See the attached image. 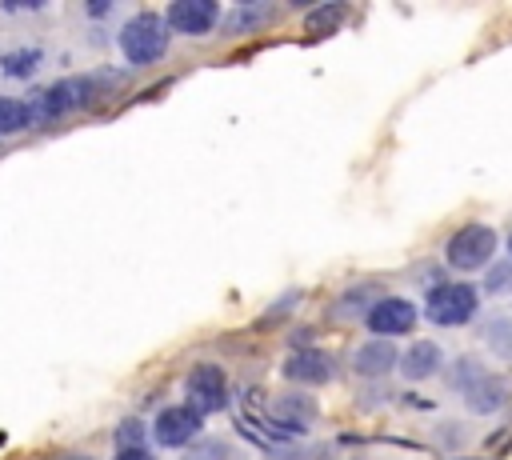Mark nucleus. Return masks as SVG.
I'll list each match as a JSON object with an SVG mask.
<instances>
[{
	"label": "nucleus",
	"mask_w": 512,
	"mask_h": 460,
	"mask_svg": "<svg viewBox=\"0 0 512 460\" xmlns=\"http://www.w3.org/2000/svg\"><path fill=\"white\" fill-rule=\"evenodd\" d=\"M168 36L172 32H168V20L160 12H136V16L124 20L116 44H120V52L132 68H144V64H156L168 52Z\"/></svg>",
	"instance_id": "f257e3e1"
},
{
	"label": "nucleus",
	"mask_w": 512,
	"mask_h": 460,
	"mask_svg": "<svg viewBox=\"0 0 512 460\" xmlns=\"http://www.w3.org/2000/svg\"><path fill=\"white\" fill-rule=\"evenodd\" d=\"M108 80L112 76H64V80L48 84L44 92H36L32 112H36V120H60L68 112H80V108H88L100 96V88Z\"/></svg>",
	"instance_id": "f03ea898"
},
{
	"label": "nucleus",
	"mask_w": 512,
	"mask_h": 460,
	"mask_svg": "<svg viewBox=\"0 0 512 460\" xmlns=\"http://www.w3.org/2000/svg\"><path fill=\"white\" fill-rule=\"evenodd\" d=\"M480 308V292L464 280H448V284H436L428 296H424V316L440 328H464Z\"/></svg>",
	"instance_id": "7ed1b4c3"
},
{
	"label": "nucleus",
	"mask_w": 512,
	"mask_h": 460,
	"mask_svg": "<svg viewBox=\"0 0 512 460\" xmlns=\"http://www.w3.org/2000/svg\"><path fill=\"white\" fill-rule=\"evenodd\" d=\"M492 256H496V232H492V224H464L444 244V260L456 272H480V268L492 264Z\"/></svg>",
	"instance_id": "20e7f679"
},
{
	"label": "nucleus",
	"mask_w": 512,
	"mask_h": 460,
	"mask_svg": "<svg viewBox=\"0 0 512 460\" xmlns=\"http://www.w3.org/2000/svg\"><path fill=\"white\" fill-rule=\"evenodd\" d=\"M184 396H188V408H196L200 416L228 408V380H224V368H216V364H196V368L188 372V380H184Z\"/></svg>",
	"instance_id": "39448f33"
},
{
	"label": "nucleus",
	"mask_w": 512,
	"mask_h": 460,
	"mask_svg": "<svg viewBox=\"0 0 512 460\" xmlns=\"http://www.w3.org/2000/svg\"><path fill=\"white\" fill-rule=\"evenodd\" d=\"M364 324H368V332L380 336V340L404 336V332L416 328V304L404 300V296H380V300H372Z\"/></svg>",
	"instance_id": "423d86ee"
},
{
	"label": "nucleus",
	"mask_w": 512,
	"mask_h": 460,
	"mask_svg": "<svg viewBox=\"0 0 512 460\" xmlns=\"http://www.w3.org/2000/svg\"><path fill=\"white\" fill-rule=\"evenodd\" d=\"M200 428H204V416L196 408H188V404L160 408L156 420H152V436H156L160 448H184V444H192L200 436Z\"/></svg>",
	"instance_id": "0eeeda50"
},
{
	"label": "nucleus",
	"mask_w": 512,
	"mask_h": 460,
	"mask_svg": "<svg viewBox=\"0 0 512 460\" xmlns=\"http://www.w3.org/2000/svg\"><path fill=\"white\" fill-rule=\"evenodd\" d=\"M164 20H168V32H180V36H208L220 20V4L216 0H172L164 8Z\"/></svg>",
	"instance_id": "6e6552de"
},
{
	"label": "nucleus",
	"mask_w": 512,
	"mask_h": 460,
	"mask_svg": "<svg viewBox=\"0 0 512 460\" xmlns=\"http://www.w3.org/2000/svg\"><path fill=\"white\" fill-rule=\"evenodd\" d=\"M272 428H276V436H296V432H304V428H312V420H316V400L308 396V392H300V388H292V392H280L276 400H272Z\"/></svg>",
	"instance_id": "1a4fd4ad"
},
{
	"label": "nucleus",
	"mask_w": 512,
	"mask_h": 460,
	"mask_svg": "<svg viewBox=\"0 0 512 460\" xmlns=\"http://www.w3.org/2000/svg\"><path fill=\"white\" fill-rule=\"evenodd\" d=\"M284 380H292V384H328L332 376H336V364H332V356L328 352H320V348H296V352H288L284 356Z\"/></svg>",
	"instance_id": "9d476101"
},
{
	"label": "nucleus",
	"mask_w": 512,
	"mask_h": 460,
	"mask_svg": "<svg viewBox=\"0 0 512 460\" xmlns=\"http://www.w3.org/2000/svg\"><path fill=\"white\" fill-rule=\"evenodd\" d=\"M396 364H400V348L392 340H380V336H372L368 344H360L352 352V368L360 376H388Z\"/></svg>",
	"instance_id": "9b49d317"
},
{
	"label": "nucleus",
	"mask_w": 512,
	"mask_h": 460,
	"mask_svg": "<svg viewBox=\"0 0 512 460\" xmlns=\"http://www.w3.org/2000/svg\"><path fill=\"white\" fill-rule=\"evenodd\" d=\"M440 364H444V352H440V344L436 340H416L412 348H404L400 352V372H404V380H428V376H436L440 372Z\"/></svg>",
	"instance_id": "f8f14e48"
},
{
	"label": "nucleus",
	"mask_w": 512,
	"mask_h": 460,
	"mask_svg": "<svg viewBox=\"0 0 512 460\" xmlns=\"http://www.w3.org/2000/svg\"><path fill=\"white\" fill-rule=\"evenodd\" d=\"M508 400H512V384H508L504 376H496V372H488L476 388L464 392V404H468V412H476V416H492V412H500Z\"/></svg>",
	"instance_id": "ddd939ff"
},
{
	"label": "nucleus",
	"mask_w": 512,
	"mask_h": 460,
	"mask_svg": "<svg viewBox=\"0 0 512 460\" xmlns=\"http://www.w3.org/2000/svg\"><path fill=\"white\" fill-rule=\"evenodd\" d=\"M32 124H36L32 100H20V96H0V136L28 132Z\"/></svg>",
	"instance_id": "4468645a"
},
{
	"label": "nucleus",
	"mask_w": 512,
	"mask_h": 460,
	"mask_svg": "<svg viewBox=\"0 0 512 460\" xmlns=\"http://www.w3.org/2000/svg\"><path fill=\"white\" fill-rule=\"evenodd\" d=\"M268 20H272L268 4H240V8H232L224 16V32L228 36H244V32H256L260 24H268Z\"/></svg>",
	"instance_id": "2eb2a0df"
},
{
	"label": "nucleus",
	"mask_w": 512,
	"mask_h": 460,
	"mask_svg": "<svg viewBox=\"0 0 512 460\" xmlns=\"http://www.w3.org/2000/svg\"><path fill=\"white\" fill-rule=\"evenodd\" d=\"M484 376H488V368H484L476 356H456V360L448 364V388L460 392V396H464L468 388H476Z\"/></svg>",
	"instance_id": "dca6fc26"
},
{
	"label": "nucleus",
	"mask_w": 512,
	"mask_h": 460,
	"mask_svg": "<svg viewBox=\"0 0 512 460\" xmlns=\"http://www.w3.org/2000/svg\"><path fill=\"white\" fill-rule=\"evenodd\" d=\"M40 60H44L40 48H16V52H4V56H0V72L24 80V76H32V72L40 68Z\"/></svg>",
	"instance_id": "f3484780"
},
{
	"label": "nucleus",
	"mask_w": 512,
	"mask_h": 460,
	"mask_svg": "<svg viewBox=\"0 0 512 460\" xmlns=\"http://www.w3.org/2000/svg\"><path fill=\"white\" fill-rule=\"evenodd\" d=\"M484 344L500 356V360H512V316H492L484 324Z\"/></svg>",
	"instance_id": "a211bd4d"
},
{
	"label": "nucleus",
	"mask_w": 512,
	"mask_h": 460,
	"mask_svg": "<svg viewBox=\"0 0 512 460\" xmlns=\"http://www.w3.org/2000/svg\"><path fill=\"white\" fill-rule=\"evenodd\" d=\"M232 456H236V448H232V444H224V440L208 436V440H196L192 448H184V456H180V460H232Z\"/></svg>",
	"instance_id": "6ab92c4d"
},
{
	"label": "nucleus",
	"mask_w": 512,
	"mask_h": 460,
	"mask_svg": "<svg viewBox=\"0 0 512 460\" xmlns=\"http://www.w3.org/2000/svg\"><path fill=\"white\" fill-rule=\"evenodd\" d=\"M484 292H488V296H508V292H512V260L488 264V276H484Z\"/></svg>",
	"instance_id": "aec40b11"
},
{
	"label": "nucleus",
	"mask_w": 512,
	"mask_h": 460,
	"mask_svg": "<svg viewBox=\"0 0 512 460\" xmlns=\"http://www.w3.org/2000/svg\"><path fill=\"white\" fill-rule=\"evenodd\" d=\"M344 4H328V8H316V12H308V28L312 32H328V28H336L340 20H344Z\"/></svg>",
	"instance_id": "412c9836"
},
{
	"label": "nucleus",
	"mask_w": 512,
	"mask_h": 460,
	"mask_svg": "<svg viewBox=\"0 0 512 460\" xmlns=\"http://www.w3.org/2000/svg\"><path fill=\"white\" fill-rule=\"evenodd\" d=\"M116 440H120V448H144V424L140 420H124L116 428Z\"/></svg>",
	"instance_id": "4be33fe9"
},
{
	"label": "nucleus",
	"mask_w": 512,
	"mask_h": 460,
	"mask_svg": "<svg viewBox=\"0 0 512 460\" xmlns=\"http://www.w3.org/2000/svg\"><path fill=\"white\" fill-rule=\"evenodd\" d=\"M112 460H156V456H152L148 448H120Z\"/></svg>",
	"instance_id": "5701e85b"
},
{
	"label": "nucleus",
	"mask_w": 512,
	"mask_h": 460,
	"mask_svg": "<svg viewBox=\"0 0 512 460\" xmlns=\"http://www.w3.org/2000/svg\"><path fill=\"white\" fill-rule=\"evenodd\" d=\"M112 4H88V16H104Z\"/></svg>",
	"instance_id": "b1692460"
},
{
	"label": "nucleus",
	"mask_w": 512,
	"mask_h": 460,
	"mask_svg": "<svg viewBox=\"0 0 512 460\" xmlns=\"http://www.w3.org/2000/svg\"><path fill=\"white\" fill-rule=\"evenodd\" d=\"M60 460H92V456H60Z\"/></svg>",
	"instance_id": "393cba45"
},
{
	"label": "nucleus",
	"mask_w": 512,
	"mask_h": 460,
	"mask_svg": "<svg viewBox=\"0 0 512 460\" xmlns=\"http://www.w3.org/2000/svg\"><path fill=\"white\" fill-rule=\"evenodd\" d=\"M508 252H512V236H508Z\"/></svg>",
	"instance_id": "a878e982"
}]
</instances>
